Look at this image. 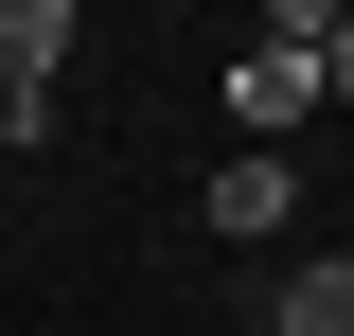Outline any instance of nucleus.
<instances>
[{"mask_svg":"<svg viewBox=\"0 0 354 336\" xmlns=\"http://www.w3.org/2000/svg\"><path fill=\"white\" fill-rule=\"evenodd\" d=\"M319 36H337V0H266V18H248V53H230V142L283 160V124L337 106V88H319Z\"/></svg>","mask_w":354,"mask_h":336,"instance_id":"1","label":"nucleus"},{"mask_svg":"<svg viewBox=\"0 0 354 336\" xmlns=\"http://www.w3.org/2000/svg\"><path fill=\"white\" fill-rule=\"evenodd\" d=\"M195 212H213L230 248H283V230H301V160H266V142H230V160H213V195H195Z\"/></svg>","mask_w":354,"mask_h":336,"instance_id":"2","label":"nucleus"},{"mask_svg":"<svg viewBox=\"0 0 354 336\" xmlns=\"http://www.w3.org/2000/svg\"><path fill=\"white\" fill-rule=\"evenodd\" d=\"M266 336H354V248H301L283 265V319Z\"/></svg>","mask_w":354,"mask_h":336,"instance_id":"3","label":"nucleus"},{"mask_svg":"<svg viewBox=\"0 0 354 336\" xmlns=\"http://www.w3.org/2000/svg\"><path fill=\"white\" fill-rule=\"evenodd\" d=\"M53 53H71V0H0V88L53 106Z\"/></svg>","mask_w":354,"mask_h":336,"instance_id":"4","label":"nucleus"},{"mask_svg":"<svg viewBox=\"0 0 354 336\" xmlns=\"http://www.w3.org/2000/svg\"><path fill=\"white\" fill-rule=\"evenodd\" d=\"M319 88H337V106H354V18H337V36H319Z\"/></svg>","mask_w":354,"mask_h":336,"instance_id":"5","label":"nucleus"},{"mask_svg":"<svg viewBox=\"0 0 354 336\" xmlns=\"http://www.w3.org/2000/svg\"><path fill=\"white\" fill-rule=\"evenodd\" d=\"M36 124H53V106H36V88H0V142H36Z\"/></svg>","mask_w":354,"mask_h":336,"instance_id":"6","label":"nucleus"}]
</instances>
